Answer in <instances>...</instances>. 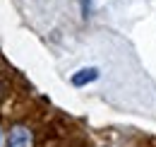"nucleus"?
<instances>
[{"label":"nucleus","mask_w":156,"mask_h":147,"mask_svg":"<svg viewBox=\"0 0 156 147\" xmlns=\"http://www.w3.org/2000/svg\"><path fill=\"white\" fill-rule=\"evenodd\" d=\"M7 147H34V133L29 126H12L7 135Z\"/></svg>","instance_id":"nucleus-1"},{"label":"nucleus","mask_w":156,"mask_h":147,"mask_svg":"<svg viewBox=\"0 0 156 147\" xmlns=\"http://www.w3.org/2000/svg\"><path fill=\"white\" fill-rule=\"evenodd\" d=\"M98 77H101V70H98V68H82V70H77V73L70 77V82H72L75 87H87V85L96 82Z\"/></svg>","instance_id":"nucleus-2"},{"label":"nucleus","mask_w":156,"mask_h":147,"mask_svg":"<svg viewBox=\"0 0 156 147\" xmlns=\"http://www.w3.org/2000/svg\"><path fill=\"white\" fill-rule=\"evenodd\" d=\"M79 10H82V19L91 17V0H79Z\"/></svg>","instance_id":"nucleus-3"},{"label":"nucleus","mask_w":156,"mask_h":147,"mask_svg":"<svg viewBox=\"0 0 156 147\" xmlns=\"http://www.w3.org/2000/svg\"><path fill=\"white\" fill-rule=\"evenodd\" d=\"M0 147H7V140H5V135H2V128H0Z\"/></svg>","instance_id":"nucleus-4"},{"label":"nucleus","mask_w":156,"mask_h":147,"mask_svg":"<svg viewBox=\"0 0 156 147\" xmlns=\"http://www.w3.org/2000/svg\"><path fill=\"white\" fill-rule=\"evenodd\" d=\"M0 96H2V92H0Z\"/></svg>","instance_id":"nucleus-5"}]
</instances>
